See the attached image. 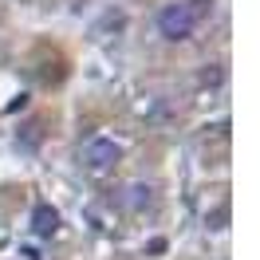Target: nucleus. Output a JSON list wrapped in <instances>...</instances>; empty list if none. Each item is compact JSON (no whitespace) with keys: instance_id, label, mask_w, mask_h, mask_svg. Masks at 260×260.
Masks as SVG:
<instances>
[{"instance_id":"obj_2","label":"nucleus","mask_w":260,"mask_h":260,"mask_svg":"<svg viewBox=\"0 0 260 260\" xmlns=\"http://www.w3.org/2000/svg\"><path fill=\"white\" fill-rule=\"evenodd\" d=\"M118 158H122V146L111 142V138H91L87 150H83V166H87L91 174H107Z\"/></svg>"},{"instance_id":"obj_3","label":"nucleus","mask_w":260,"mask_h":260,"mask_svg":"<svg viewBox=\"0 0 260 260\" xmlns=\"http://www.w3.org/2000/svg\"><path fill=\"white\" fill-rule=\"evenodd\" d=\"M59 229V213L51 209V205H36V213H32V233L36 237H51Z\"/></svg>"},{"instance_id":"obj_4","label":"nucleus","mask_w":260,"mask_h":260,"mask_svg":"<svg viewBox=\"0 0 260 260\" xmlns=\"http://www.w3.org/2000/svg\"><path fill=\"white\" fill-rule=\"evenodd\" d=\"M146 205H154V189L150 185H130V209H146Z\"/></svg>"},{"instance_id":"obj_1","label":"nucleus","mask_w":260,"mask_h":260,"mask_svg":"<svg viewBox=\"0 0 260 260\" xmlns=\"http://www.w3.org/2000/svg\"><path fill=\"white\" fill-rule=\"evenodd\" d=\"M197 24H201V20L193 16V8H189L185 0H174V4H162V8H158V36L170 40V44L193 40Z\"/></svg>"}]
</instances>
